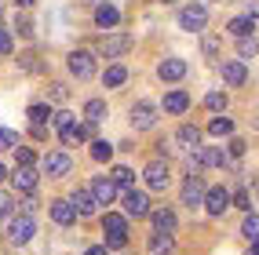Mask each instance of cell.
I'll list each match as a JSON object with an SVG mask.
<instances>
[{
	"label": "cell",
	"mask_w": 259,
	"mask_h": 255,
	"mask_svg": "<svg viewBox=\"0 0 259 255\" xmlns=\"http://www.w3.org/2000/svg\"><path fill=\"white\" fill-rule=\"evenodd\" d=\"M102 230H106V248H124L128 244V219L117 215V212H106V219H102Z\"/></svg>",
	"instance_id": "cell-1"
},
{
	"label": "cell",
	"mask_w": 259,
	"mask_h": 255,
	"mask_svg": "<svg viewBox=\"0 0 259 255\" xmlns=\"http://www.w3.org/2000/svg\"><path fill=\"white\" fill-rule=\"evenodd\" d=\"M33 233H37V223H33V215H15L8 223V241L19 248V244H29Z\"/></svg>",
	"instance_id": "cell-2"
},
{
	"label": "cell",
	"mask_w": 259,
	"mask_h": 255,
	"mask_svg": "<svg viewBox=\"0 0 259 255\" xmlns=\"http://www.w3.org/2000/svg\"><path fill=\"white\" fill-rule=\"evenodd\" d=\"M179 26H183L186 33H201L204 26H208V8H204V4L183 8V11H179Z\"/></svg>",
	"instance_id": "cell-3"
},
{
	"label": "cell",
	"mask_w": 259,
	"mask_h": 255,
	"mask_svg": "<svg viewBox=\"0 0 259 255\" xmlns=\"http://www.w3.org/2000/svg\"><path fill=\"white\" fill-rule=\"evenodd\" d=\"M120 204H124V215H132V219H146V215H153V208H150V200H146L143 190H124Z\"/></svg>",
	"instance_id": "cell-4"
},
{
	"label": "cell",
	"mask_w": 259,
	"mask_h": 255,
	"mask_svg": "<svg viewBox=\"0 0 259 255\" xmlns=\"http://www.w3.org/2000/svg\"><path fill=\"white\" fill-rule=\"evenodd\" d=\"M66 66H70V73H73L77 80H88V77H95V55H92V51H70Z\"/></svg>",
	"instance_id": "cell-5"
},
{
	"label": "cell",
	"mask_w": 259,
	"mask_h": 255,
	"mask_svg": "<svg viewBox=\"0 0 259 255\" xmlns=\"http://www.w3.org/2000/svg\"><path fill=\"white\" fill-rule=\"evenodd\" d=\"M204 197H208V190H204L201 175H186V182H183V204L194 212V208H201V204H204Z\"/></svg>",
	"instance_id": "cell-6"
},
{
	"label": "cell",
	"mask_w": 259,
	"mask_h": 255,
	"mask_svg": "<svg viewBox=\"0 0 259 255\" xmlns=\"http://www.w3.org/2000/svg\"><path fill=\"white\" fill-rule=\"evenodd\" d=\"M132 124L139 131H150L153 124H157V106H153V102H135L132 106Z\"/></svg>",
	"instance_id": "cell-7"
},
{
	"label": "cell",
	"mask_w": 259,
	"mask_h": 255,
	"mask_svg": "<svg viewBox=\"0 0 259 255\" xmlns=\"http://www.w3.org/2000/svg\"><path fill=\"white\" fill-rule=\"evenodd\" d=\"M234 204V197H230V190H223V186H212L208 190V197H204V212L208 215H223Z\"/></svg>",
	"instance_id": "cell-8"
},
{
	"label": "cell",
	"mask_w": 259,
	"mask_h": 255,
	"mask_svg": "<svg viewBox=\"0 0 259 255\" xmlns=\"http://www.w3.org/2000/svg\"><path fill=\"white\" fill-rule=\"evenodd\" d=\"M44 172L51 179H62V175H70L73 172V161H70V153H48L44 157Z\"/></svg>",
	"instance_id": "cell-9"
},
{
	"label": "cell",
	"mask_w": 259,
	"mask_h": 255,
	"mask_svg": "<svg viewBox=\"0 0 259 255\" xmlns=\"http://www.w3.org/2000/svg\"><path fill=\"white\" fill-rule=\"evenodd\" d=\"M143 179H146V186H150V190H164V186H168V164L164 161H150L146 164V172H143Z\"/></svg>",
	"instance_id": "cell-10"
},
{
	"label": "cell",
	"mask_w": 259,
	"mask_h": 255,
	"mask_svg": "<svg viewBox=\"0 0 259 255\" xmlns=\"http://www.w3.org/2000/svg\"><path fill=\"white\" fill-rule=\"evenodd\" d=\"M37 168H33V164H19V168H15V175H11V182H15V190H26V193H33V190H37Z\"/></svg>",
	"instance_id": "cell-11"
},
{
	"label": "cell",
	"mask_w": 259,
	"mask_h": 255,
	"mask_svg": "<svg viewBox=\"0 0 259 255\" xmlns=\"http://www.w3.org/2000/svg\"><path fill=\"white\" fill-rule=\"evenodd\" d=\"M128 47H132V37H128V33H113V37L102 40V55H106V59H120Z\"/></svg>",
	"instance_id": "cell-12"
},
{
	"label": "cell",
	"mask_w": 259,
	"mask_h": 255,
	"mask_svg": "<svg viewBox=\"0 0 259 255\" xmlns=\"http://www.w3.org/2000/svg\"><path fill=\"white\" fill-rule=\"evenodd\" d=\"M77 215H80V212H77L73 200H51V219H55L59 226H70Z\"/></svg>",
	"instance_id": "cell-13"
},
{
	"label": "cell",
	"mask_w": 259,
	"mask_h": 255,
	"mask_svg": "<svg viewBox=\"0 0 259 255\" xmlns=\"http://www.w3.org/2000/svg\"><path fill=\"white\" fill-rule=\"evenodd\" d=\"M219 73H223V80H227L230 88H241V84L248 80V70H245V62H223V66H219Z\"/></svg>",
	"instance_id": "cell-14"
},
{
	"label": "cell",
	"mask_w": 259,
	"mask_h": 255,
	"mask_svg": "<svg viewBox=\"0 0 259 255\" xmlns=\"http://www.w3.org/2000/svg\"><path fill=\"white\" fill-rule=\"evenodd\" d=\"M92 193L99 197V204H113V197H117V182L106 179V175H99V179L92 182Z\"/></svg>",
	"instance_id": "cell-15"
},
{
	"label": "cell",
	"mask_w": 259,
	"mask_h": 255,
	"mask_svg": "<svg viewBox=\"0 0 259 255\" xmlns=\"http://www.w3.org/2000/svg\"><path fill=\"white\" fill-rule=\"evenodd\" d=\"M117 22H120V11H117L113 4H99V8H95V26H99V29H113Z\"/></svg>",
	"instance_id": "cell-16"
},
{
	"label": "cell",
	"mask_w": 259,
	"mask_h": 255,
	"mask_svg": "<svg viewBox=\"0 0 259 255\" xmlns=\"http://www.w3.org/2000/svg\"><path fill=\"white\" fill-rule=\"evenodd\" d=\"M157 77H161V80H179V77H186V62H183V59H164V62L157 66Z\"/></svg>",
	"instance_id": "cell-17"
},
{
	"label": "cell",
	"mask_w": 259,
	"mask_h": 255,
	"mask_svg": "<svg viewBox=\"0 0 259 255\" xmlns=\"http://www.w3.org/2000/svg\"><path fill=\"white\" fill-rule=\"evenodd\" d=\"M73 204H77L80 215H95V212H99V197H95L92 190H77V193H73Z\"/></svg>",
	"instance_id": "cell-18"
},
{
	"label": "cell",
	"mask_w": 259,
	"mask_h": 255,
	"mask_svg": "<svg viewBox=\"0 0 259 255\" xmlns=\"http://www.w3.org/2000/svg\"><path fill=\"white\" fill-rule=\"evenodd\" d=\"M153 219V230L157 233H176V212H168V208H157L150 215Z\"/></svg>",
	"instance_id": "cell-19"
},
{
	"label": "cell",
	"mask_w": 259,
	"mask_h": 255,
	"mask_svg": "<svg viewBox=\"0 0 259 255\" xmlns=\"http://www.w3.org/2000/svg\"><path fill=\"white\" fill-rule=\"evenodd\" d=\"M171 251H176L171 233H153V237H150V255H171Z\"/></svg>",
	"instance_id": "cell-20"
},
{
	"label": "cell",
	"mask_w": 259,
	"mask_h": 255,
	"mask_svg": "<svg viewBox=\"0 0 259 255\" xmlns=\"http://www.w3.org/2000/svg\"><path fill=\"white\" fill-rule=\"evenodd\" d=\"M186 106H190V95H186V91L176 88V91L164 95V110H168V113H186Z\"/></svg>",
	"instance_id": "cell-21"
},
{
	"label": "cell",
	"mask_w": 259,
	"mask_h": 255,
	"mask_svg": "<svg viewBox=\"0 0 259 255\" xmlns=\"http://www.w3.org/2000/svg\"><path fill=\"white\" fill-rule=\"evenodd\" d=\"M128 80V70H124V66H110V70L106 73H102V84H106V88H120V84H124Z\"/></svg>",
	"instance_id": "cell-22"
},
{
	"label": "cell",
	"mask_w": 259,
	"mask_h": 255,
	"mask_svg": "<svg viewBox=\"0 0 259 255\" xmlns=\"http://www.w3.org/2000/svg\"><path fill=\"white\" fill-rule=\"evenodd\" d=\"M84 121H92V124L106 121V102H102V98H92L88 106H84Z\"/></svg>",
	"instance_id": "cell-23"
},
{
	"label": "cell",
	"mask_w": 259,
	"mask_h": 255,
	"mask_svg": "<svg viewBox=\"0 0 259 255\" xmlns=\"http://www.w3.org/2000/svg\"><path fill=\"white\" fill-rule=\"evenodd\" d=\"M176 139H179V142H183L186 149H194V146H201V131H197L194 124H183V128H179V135H176Z\"/></svg>",
	"instance_id": "cell-24"
},
{
	"label": "cell",
	"mask_w": 259,
	"mask_h": 255,
	"mask_svg": "<svg viewBox=\"0 0 259 255\" xmlns=\"http://www.w3.org/2000/svg\"><path fill=\"white\" fill-rule=\"evenodd\" d=\"M227 29L234 33V37H252V29H255V22L248 19V15H241V19H234V22H230Z\"/></svg>",
	"instance_id": "cell-25"
},
{
	"label": "cell",
	"mask_w": 259,
	"mask_h": 255,
	"mask_svg": "<svg viewBox=\"0 0 259 255\" xmlns=\"http://www.w3.org/2000/svg\"><path fill=\"white\" fill-rule=\"evenodd\" d=\"M208 135H215V139H223V135H234V121H230V117H215V121L208 124Z\"/></svg>",
	"instance_id": "cell-26"
},
{
	"label": "cell",
	"mask_w": 259,
	"mask_h": 255,
	"mask_svg": "<svg viewBox=\"0 0 259 255\" xmlns=\"http://www.w3.org/2000/svg\"><path fill=\"white\" fill-rule=\"evenodd\" d=\"M255 51H259V40L255 37H237V55L241 59H255Z\"/></svg>",
	"instance_id": "cell-27"
},
{
	"label": "cell",
	"mask_w": 259,
	"mask_h": 255,
	"mask_svg": "<svg viewBox=\"0 0 259 255\" xmlns=\"http://www.w3.org/2000/svg\"><path fill=\"white\" fill-rule=\"evenodd\" d=\"M241 233H245L248 241L255 244V241H259V215H252V212H248V215H245V223H241Z\"/></svg>",
	"instance_id": "cell-28"
},
{
	"label": "cell",
	"mask_w": 259,
	"mask_h": 255,
	"mask_svg": "<svg viewBox=\"0 0 259 255\" xmlns=\"http://www.w3.org/2000/svg\"><path fill=\"white\" fill-rule=\"evenodd\" d=\"M204 106H208L212 113H223V110H227V95H223V91H208V95H204Z\"/></svg>",
	"instance_id": "cell-29"
},
{
	"label": "cell",
	"mask_w": 259,
	"mask_h": 255,
	"mask_svg": "<svg viewBox=\"0 0 259 255\" xmlns=\"http://www.w3.org/2000/svg\"><path fill=\"white\" fill-rule=\"evenodd\" d=\"M48 117H55L48 106H29V124H33V128H44V121H48Z\"/></svg>",
	"instance_id": "cell-30"
},
{
	"label": "cell",
	"mask_w": 259,
	"mask_h": 255,
	"mask_svg": "<svg viewBox=\"0 0 259 255\" xmlns=\"http://www.w3.org/2000/svg\"><path fill=\"white\" fill-rule=\"evenodd\" d=\"M92 157H95V161H110V157H113V146H110L106 139H95V142H92Z\"/></svg>",
	"instance_id": "cell-31"
},
{
	"label": "cell",
	"mask_w": 259,
	"mask_h": 255,
	"mask_svg": "<svg viewBox=\"0 0 259 255\" xmlns=\"http://www.w3.org/2000/svg\"><path fill=\"white\" fill-rule=\"evenodd\" d=\"M62 135V146H77V142H84V135H80V124H70L66 131H59Z\"/></svg>",
	"instance_id": "cell-32"
},
{
	"label": "cell",
	"mask_w": 259,
	"mask_h": 255,
	"mask_svg": "<svg viewBox=\"0 0 259 255\" xmlns=\"http://www.w3.org/2000/svg\"><path fill=\"white\" fill-rule=\"evenodd\" d=\"M22 142H19V135L15 131H8V128H0V149H19Z\"/></svg>",
	"instance_id": "cell-33"
},
{
	"label": "cell",
	"mask_w": 259,
	"mask_h": 255,
	"mask_svg": "<svg viewBox=\"0 0 259 255\" xmlns=\"http://www.w3.org/2000/svg\"><path fill=\"white\" fill-rule=\"evenodd\" d=\"M51 121H55V128H59V131H66V128L73 124V113H66V110H59L55 117H51Z\"/></svg>",
	"instance_id": "cell-34"
},
{
	"label": "cell",
	"mask_w": 259,
	"mask_h": 255,
	"mask_svg": "<svg viewBox=\"0 0 259 255\" xmlns=\"http://www.w3.org/2000/svg\"><path fill=\"white\" fill-rule=\"evenodd\" d=\"M110 179H113L117 186H128V182H132V172H128V168H113Z\"/></svg>",
	"instance_id": "cell-35"
},
{
	"label": "cell",
	"mask_w": 259,
	"mask_h": 255,
	"mask_svg": "<svg viewBox=\"0 0 259 255\" xmlns=\"http://www.w3.org/2000/svg\"><path fill=\"white\" fill-rule=\"evenodd\" d=\"M11 212H15V200L8 193H0V219H11Z\"/></svg>",
	"instance_id": "cell-36"
},
{
	"label": "cell",
	"mask_w": 259,
	"mask_h": 255,
	"mask_svg": "<svg viewBox=\"0 0 259 255\" xmlns=\"http://www.w3.org/2000/svg\"><path fill=\"white\" fill-rule=\"evenodd\" d=\"M201 47H204V55H208V59H215V55H219V40H215V37H204V40H201Z\"/></svg>",
	"instance_id": "cell-37"
},
{
	"label": "cell",
	"mask_w": 259,
	"mask_h": 255,
	"mask_svg": "<svg viewBox=\"0 0 259 255\" xmlns=\"http://www.w3.org/2000/svg\"><path fill=\"white\" fill-rule=\"evenodd\" d=\"M0 55H11V33L0 29Z\"/></svg>",
	"instance_id": "cell-38"
},
{
	"label": "cell",
	"mask_w": 259,
	"mask_h": 255,
	"mask_svg": "<svg viewBox=\"0 0 259 255\" xmlns=\"http://www.w3.org/2000/svg\"><path fill=\"white\" fill-rule=\"evenodd\" d=\"M234 204H237V208H245V212L252 208V204H248V193H245V190H237V193H234Z\"/></svg>",
	"instance_id": "cell-39"
},
{
	"label": "cell",
	"mask_w": 259,
	"mask_h": 255,
	"mask_svg": "<svg viewBox=\"0 0 259 255\" xmlns=\"http://www.w3.org/2000/svg\"><path fill=\"white\" fill-rule=\"evenodd\" d=\"M51 98H55V102H66V84H51Z\"/></svg>",
	"instance_id": "cell-40"
},
{
	"label": "cell",
	"mask_w": 259,
	"mask_h": 255,
	"mask_svg": "<svg viewBox=\"0 0 259 255\" xmlns=\"http://www.w3.org/2000/svg\"><path fill=\"white\" fill-rule=\"evenodd\" d=\"M19 208H22V215H33V212H37V200L26 197V200H19Z\"/></svg>",
	"instance_id": "cell-41"
},
{
	"label": "cell",
	"mask_w": 259,
	"mask_h": 255,
	"mask_svg": "<svg viewBox=\"0 0 259 255\" xmlns=\"http://www.w3.org/2000/svg\"><path fill=\"white\" fill-rule=\"evenodd\" d=\"M19 164H33V149H26V146H19Z\"/></svg>",
	"instance_id": "cell-42"
},
{
	"label": "cell",
	"mask_w": 259,
	"mask_h": 255,
	"mask_svg": "<svg viewBox=\"0 0 259 255\" xmlns=\"http://www.w3.org/2000/svg\"><path fill=\"white\" fill-rule=\"evenodd\" d=\"M230 153H234V157H241V153H245V142H241V139H230Z\"/></svg>",
	"instance_id": "cell-43"
},
{
	"label": "cell",
	"mask_w": 259,
	"mask_h": 255,
	"mask_svg": "<svg viewBox=\"0 0 259 255\" xmlns=\"http://www.w3.org/2000/svg\"><path fill=\"white\" fill-rule=\"evenodd\" d=\"M84 255H106V244H95V248H88Z\"/></svg>",
	"instance_id": "cell-44"
},
{
	"label": "cell",
	"mask_w": 259,
	"mask_h": 255,
	"mask_svg": "<svg viewBox=\"0 0 259 255\" xmlns=\"http://www.w3.org/2000/svg\"><path fill=\"white\" fill-rule=\"evenodd\" d=\"M245 255H259V241H255V244H252V248H248Z\"/></svg>",
	"instance_id": "cell-45"
},
{
	"label": "cell",
	"mask_w": 259,
	"mask_h": 255,
	"mask_svg": "<svg viewBox=\"0 0 259 255\" xmlns=\"http://www.w3.org/2000/svg\"><path fill=\"white\" fill-rule=\"evenodd\" d=\"M4 179H8V168H4V164H0V182H4Z\"/></svg>",
	"instance_id": "cell-46"
},
{
	"label": "cell",
	"mask_w": 259,
	"mask_h": 255,
	"mask_svg": "<svg viewBox=\"0 0 259 255\" xmlns=\"http://www.w3.org/2000/svg\"><path fill=\"white\" fill-rule=\"evenodd\" d=\"M19 4H22V8H29V4H33V0H19Z\"/></svg>",
	"instance_id": "cell-47"
},
{
	"label": "cell",
	"mask_w": 259,
	"mask_h": 255,
	"mask_svg": "<svg viewBox=\"0 0 259 255\" xmlns=\"http://www.w3.org/2000/svg\"><path fill=\"white\" fill-rule=\"evenodd\" d=\"M164 4H171V0H164Z\"/></svg>",
	"instance_id": "cell-48"
}]
</instances>
